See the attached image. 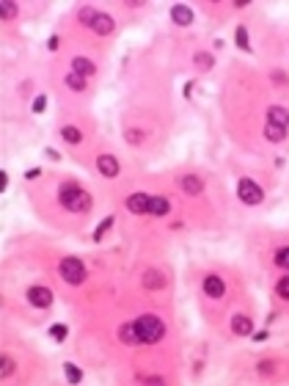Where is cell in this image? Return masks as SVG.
I'll list each match as a JSON object with an SVG mask.
<instances>
[{
  "instance_id": "obj_1",
  "label": "cell",
  "mask_w": 289,
  "mask_h": 386,
  "mask_svg": "<svg viewBox=\"0 0 289 386\" xmlns=\"http://www.w3.org/2000/svg\"><path fill=\"white\" fill-rule=\"evenodd\" d=\"M58 199H61V204L66 210H72V213H89L91 210V193L83 191L80 185H75V182H64V185L58 188Z\"/></svg>"
},
{
  "instance_id": "obj_2",
  "label": "cell",
  "mask_w": 289,
  "mask_h": 386,
  "mask_svg": "<svg viewBox=\"0 0 289 386\" xmlns=\"http://www.w3.org/2000/svg\"><path fill=\"white\" fill-rule=\"evenodd\" d=\"M135 326H138L140 342H149V345H152V342H160V340H163V334H165L163 320H160V317H154V315H143V317H138Z\"/></svg>"
},
{
  "instance_id": "obj_3",
  "label": "cell",
  "mask_w": 289,
  "mask_h": 386,
  "mask_svg": "<svg viewBox=\"0 0 289 386\" xmlns=\"http://www.w3.org/2000/svg\"><path fill=\"white\" fill-rule=\"evenodd\" d=\"M58 270H61L64 281H69V284H83V279H85V268H83V262H80L77 256H66V260H61Z\"/></svg>"
},
{
  "instance_id": "obj_4",
  "label": "cell",
  "mask_w": 289,
  "mask_h": 386,
  "mask_svg": "<svg viewBox=\"0 0 289 386\" xmlns=\"http://www.w3.org/2000/svg\"><path fill=\"white\" fill-rule=\"evenodd\" d=\"M237 193H240V199H243L245 204H259V201L265 199V193H262V188L256 185V182H251V179H240V185H237Z\"/></svg>"
},
{
  "instance_id": "obj_5",
  "label": "cell",
  "mask_w": 289,
  "mask_h": 386,
  "mask_svg": "<svg viewBox=\"0 0 289 386\" xmlns=\"http://www.w3.org/2000/svg\"><path fill=\"white\" fill-rule=\"evenodd\" d=\"M149 201H152V196H146V193H132L130 199H127V210H130V213H135V215H149Z\"/></svg>"
},
{
  "instance_id": "obj_6",
  "label": "cell",
  "mask_w": 289,
  "mask_h": 386,
  "mask_svg": "<svg viewBox=\"0 0 289 386\" xmlns=\"http://www.w3.org/2000/svg\"><path fill=\"white\" fill-rule=\"evenodd\" d=\"M28 301L33 303V306H39V309H47L52 303V293L47 287H31L28 290Z\"/></svg>"
},
{
  "instance_id": "obj_7",
  "label": "cell",
  "mask_w": 289,
  "mask_h": 386,
  "mask_svg": "<svg viewBox=\"0 0 289 386\" xmlns=\"http://www.w3.org/2000/svg\"><path fill=\"white\" fill-rule=\"evenodd\" d=\"M204 293L210 295V298H223V293H226V281L220 279V276H207L204 279Z\"/></svg>"
},
{
  "instance_id": "obj_8",
  "label": "cell",
  "mask_w": 289,
  "mask_h": 386,
  "mask_svg": "<svg viewBox=\"0 0 289 386\" xmlns=\"http://www.w3.org/2000/svg\"><path fill=\"white\" fill-rule=\"evenodd\" d=\"M97 168L105 174V177H116V174H119V160L113 158V155H99Z\"/></svg>"
},
{
  "instance_id": "obj_9",
  "label": "cell",
  "mask_w": 289,
  "mask_h": 386,
  "mask_svg": "<svg viewBox=\"0 0 289 386\" xmlns=\"http://www.w3.org/2000/svg\"><path fill=\"white\" fill-rule=\"evenodd\" d=\"M232 331L237 337H248L253 331V323H251V317H245V315H234L232 317Z\"/></svg>"
},
{
  "instance_id": "obj_10",
  "label": "cell",
  "mask_w": 289,
  "mask_h": 386,
  "mask_svg": "<svg viewBox=\"0 0 289 386\" xmlns=\"http://www.w3.org/2000/svg\"><path fill=\"white\" fill-rule=\"evenodd\" d=\"M179 188H182L185 193H190V196H198L201 191H204V182H201L198 177H193V174H187V177L179 179Z\"/></svg>"
},
{
  "instance_id": "obj_11",
  "label": "cell",
  "mask_w": 289,
  "mask_h": 386,
  "mask_svg": "<svg viewBox=\"0 0 289 386\" xmlns=\"http://www.w3.org/2000/svg\"><path fill=\"white\" fill-rule=\"evenodd\" d=\"M267 119H270V124H278V127H284V130L289 127V111H286V108H281V105L270 108Z\"/></svg>"
},
{
  "instance_id": "obj_12",
  "label": "cell",
  "mask_w": 289,
  "mask_h": 386,
  "mask_svg": "<svg viewBox=\"0 0 289 386\" xmlns=\"http://www.w3.org/2000/svg\"><path fill=\"white\" fill-rule=\"evenodd\" d=\"M143 287L146 290H163L165 287V276L157 273V270H146L143 273Z\"/></svg>"
},
{
  "instance_id": "obj_13",
  "label": "cell",
  "mask_w": 289,
  "mask_h": 386,
  "mask_svg": "<svg viewBox=\"0 0 289 386\" xmlns=\"http://www.w3.org/2000/svg\"><path fill=\"white\" fill-rule=\"evenodd\" d=\"M72 72H77V74H83V78H91L94 72H97V66L91 64L89 58H83V56H77L75 61H72Z\"/></svg>"
},
{
  "instance_id": "obj_14",
  "label": "cell",
  "mask_w": 289,
  "mask_h": 386,
  "mask_svg": "<svg viewBox=\"0 0 289 386\" xmlns=\"http://www.w3.org/2000/svg\"><path fill=\"white\" fill-rule=\"evenodd\" d=\"M171 17H174V22H177V25H190L193 22V11L187 9V6H174Z\"/></svg>"
},
{
  "instance_id": "obj_15",
  "label": "cell",
  "mask_w": 289,
  "mask_h": 386,
  "mask_svg": "<svg viewBox=\"0 0 289 386\" xmlns=\"http://www.w3.org/2000/svg\"><path fill=\"white\" fill-rule=\"evenodd\" d=\"M119 337H122L124 342H130V345L140 342V334H138V326H135V323H124V326L119 328Z\"/></svg>"
},
{
  "instance_id": "obj_16",
  "label": "cell",
  "mask_w": 289,
  "mask_h": 386,
  "mask_svg": "<svg viewBox=\"0 0 289 386\" xmlns=\"http://www.w3.org/2000/svg\"><path fill=\"white\" fill-rule=\"evenodd\" d=\"M97 33H102V36H107V33H113V17H107V14H97V19H94V25H91Z\"/></svg>"
},
{
  "instance_id": "obj_17",
  "label": "cell",
  "mask_w": 289,
  "mask_h": 386,
  "mask_svg": "<svg viewBox=\"0 0 289 386\" xmlns=\"http://www.w3.org/2000/svg\"><path fill=\"white\" fill-rule=\"evenodd\" d=\"M168 210H171L168 199H163V196H152V201H149V215H168Z\"/></svg>"
},
{
  "instance_id": "obj_18",
  "label": "cell",
  "mask_w": 289,
  "mask_h": 386,
  "mask_svg": "<svg viewBox=\"0 0 289 386\" xmlns=\"http://www.w3.org/2000/svg\"><path fill=\"white\" fill-rule=\"evenodd\" d=\"M265 138L267 141H284L286 138V130H284V127H278V124H267L265 127Z\"/></svg>"
},
{
  "instance_id": "obj_19",
  "label": "cell",
  "mask_w": 289,
  "mask_h": 386,
  "mask_svg": "<svg viewBox=\"0 0 289 386\" xmlns=\"http://www.w3.org/2000/svg\"><path fill=\"white\" fill-rule=\"evenodd\" d=\"M66 86H69L72 91H83L85 89V78H83V74H77V72H69V74H66Z\"/></svg>"
},
{
  "instance_id": "obj_20",
  "label": "cell",
  "mask_w": 289,
  "mask_h": 386,
  "mask_svg": "<svg viewBox=\"0 0 289 386\" xmlns=\"http://www.w3.org/2000/svg\"><path fill=\"white\" fill-rule=\"evenodd\" d=\"M61 135H64V141H69V144H80V141H83V135H80L77 127H69V124L61 130Z\"/></svg>"
},
{
  "instance_id": "obj_21",
  "label": "cell",
  "mask_w": 289,
  "mask_h": 386,
  "mask_svg": "<svg viewBox=\"0 0 289 386\" xmlns=\"http://www.w3.org/2000/svg\"><path fill=\"white\" fill-rule=\"evenodd\" d=\"M0 14H3L6 19H14V17H17V3L3 0V3H0Z\"/></svg>"
},
{
  "instance_id": "obj_22",
  "label": "cell",
  "mask_w": 289,
  "mask_h": 386,
  "mask_svg": "<svg viewBox=\"0 0 289 386\" xmlns=\"http://www.w3.org/2000/svg\"><path fill=\"white\" fill-rule=\"evenodd\" d=\"M66 381L69 383H80V378H83V372H80V367H75V364H66Z\"/></svg>"
},
{
  "instance_id": "obj_23",
  "label": "cell",
  "mask_w": 289,
  "mask_h": 386,
  "mask_svg": "<svg viewBox=\"0 0 289 386\" xmlns=\"http://www.w3.org/2000/svg\"><path fill=\"white\" fill-rule=\"evenodd\" d=\"M50 334H52V340H55V342H64L66 334H69V328H66L64 323H55V326L50 328Z\"/></svg>"
},
{
  "instance_id": "obj_24",
  "label": "cell",
  "mask_w": 289,
  "mask_h": 386,
  "mask_svg": "<svg viewBox=\"0 0 289 386\" xmlns=\"http://www.w3.org/2000/svg\"><path fill=\"white\" fill-rule=\"evenodd\" d=\"M196 66L198 69H212V56L210 53H196Z\"/></svg>"
},
{
  "instance_id": "obj_25",
  "label": "cell",
  "mask_w": 289,
  "mask_h": 386,
  "mask_svg": "<svg viewBox=\"0 0 289 386\" xmlns=\"http://www.w3.org/2000/svg\"><path fill=\"white\" fill-rule=\"evenodd\" d=\"M237 47L240 50H251V44H248V31L243 28V25L237 28Z\"/></svg>"
},
{
  "instance_id": "obj_26",
  "label": "cell",
  "mask_w": 289,
  "mask_h": 386,
  "mask_svg": "<svg viewBox=\"0 0 289 386\" xmlns=\"http://www.w3.org/2000/svg\"><path fill=\"white\" fill-rule=\"evenodd\" d=\"M110 226H113V215H110V218H105V221L97 226V232H94V240H102V235H105Z\"/></svg>"
},
{
  "instance_id": "obj_27",
  "label": "cell",
  "mask_w": 289,
  "mask_h": 386,
  "mask_svg": "<svg viewBox=\"0 0 289 386\" xmlns=\"http://www.w3.org/2000/svg\"><path fill=\"white\" fill-rule=\"evenodd\" d=\"M275 265H281V268H286V270H289V246H286V248H281V251L275 254Z\"/></svg>"
},
{
  "instance_id": "obj_28",
  "label": "cell",
  "mask_w": 289,
  "mask_h": 386,
  "mask_svg": "<svg viewBox=\"0 0 289 386\" xmlns=\"http://www.w3.org/2000/svg\"><path fill=\"white\" fill-rule=\"evenodd\" d=\"M11 372H14V362L9 356H3L0 358V375H11Z\"/></svg>"
},
{
  "instance_id": "obj_29",
  "label": "cell",
  "mask_w": 289,
  "mask_h": 386,
  "mask_svg": "<svg viewBox=\"0 0 289 386\" xmlns=\"http://www.w3.org/2000/svg\"><path fill=\"white\" fill-rule=\"evenodd\" d=\"M94 19H97V11H91V9L80 11V22H83V25H94Z\"/></svg>"
},
{
  "instance_id": "obj_30",
  "label": "cell",
  "mask_w": 289,
  "mask_h": 386,
  "mask_svg": "<svg viewBox=\"0 0 289 386\" xmlns=\"http://www.w3.org/2000/svg\"><path fill=\"white\" fill-rule=\"evenodd\" d=\"M278 295H281V298H289V276L278 279Z\"/></svg>"
},
{
  "instance_id": "obj_31",
  "label": "cell",
  "mask_w": 289,
  "mask_h": 386,
  "mask_svg": "<svg viewBox=\"0 0 289 386\" xmlns=\"http://www.w3.org/2000/svg\"><path fill=\"white\" fill-rule=\"evenodd\" d=\"M44 108H47V97H36V99H33V113H42Z\"/></svg>"
},
{
  "instance_id": "obj_32",
  "label": "cell",
  "mask_w": 289,
  "mask_h": 386,
  "mask_svg": "<svg viewBox=\"0 0 289 386\" xmlns=\"http://www.w3.org/2000/svg\"><path fill=\"white\" fill-rule=\"evenodd\" d=\"M259 372H265V375H267V372H273V362H262L259 364Z\"/></svg>"
},
{
  "instance_id": "obj_33",
  "label": "cell",
  "mask_w": 289,
  "mask_h": 386,
  "mask_svg": "<svg viewBox=\"0 0 289 386\" xmlns=\"http://www.w3.org/2000/svg\"><path fill=\"white\" fill-rule=\"evenodd\" d=\"M253 340H256V342H265V340H267V331H256V334H253Z\"/></svg>"
},
{
  "instance_id": "obj_34",
  "label": "cell",
  "mask_w": 289,
  "mask_h": 386,
  "mask_svg": "<svg viewBox=\"0 0 289 386\" xmlns=\"http://www.w3.org/2000/svg\"><path fill=\"white\" fill-rule=\"evenodd\" d=\"M25 177H28V179H36V177H39V168H31V171L25 174Z\"/></svg>"
}]
</instances>
